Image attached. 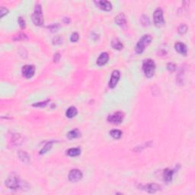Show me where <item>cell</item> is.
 I'll return each instance as SVG.
<instances>
[{"label":"cell","instance_id":"10","mask_svg":"<svg viewBox=\"0 0 195 195\" xmlns=\"http://www.w3.org/2000/svg\"><path fill=\"white\" fill-rule=\"evenodd\" d=\"M175 172V171L174 169H165L163 171V180L166 183H170L172 180V177H173L174 173Z\"/></svg>","mask_w":195,"mask_h":195},{"label":"cell","instance_id":"3","mask_svg":"<svg viewBox=\"0 0 195 195\" xmlns=\"http://www.w3.org/2000/svg\"><path fill=\"white\" fill-rule=\"evenodd\" d=\"M32 21L34 24L37 26H41L43 24V12L41 5L37 4L35 5L34 14L32 15Z\"/></svg>","mask_w":195,"mask_h":195},{"label":"cell","instance_id":"24","mask_svg":"<svg viewBox=\"0 0 195 195\" xmlns=\"http://www.w3.org/2000/svg\"><path fill=\"white\" fill-rule=\"evenodd\" d=\"M28 39V37L25 34H23V33H21L19 35H15V37H13L14 41H21V40H25Z\"/></svg>","mask_w":195,"mask_h":195},{"label":"cell","instance_id":"5","mask_svg":"<svg viewBox=\"0 0 195 195\" xmlns=\"http://www.w3.org/2000/svg\"><path fill=\"white\" fill-rule=\"evenodd\" d=\"M154 24L157 27H162L165 24V20L163 18V11L160 8L156 9L153 14Z\"/></svg>","mask_w":195,"mask_h":195},{"label":"cell","instance_id":"34","mask_svg":"<svg viewBox=\"0 0 195 195\" xmlns=\"http://www.w3.org/2000/svg\"><path fill=\"white\" fill-rule=\"evenodd\" d=\"M63 22H64V23H66V24H69L70 22V19L69 18H63Z\"/></svg>","mask_w":195,"mask_h":195},{"label":"cell","instance_id":"12","mask_svg":"<svg viewBox=\"0 0 195 195\" xmlns=\"http://www.w3.org/2000/svg\"><path fill=\"white\" fill-rule=\"evenodd\" d=\"M109 59V56L108 53L106 52L102 53L100 56H98V58L97 59V64L100 66H102L105 65L107 63H108V61Z\"/></svg>","mask_w":195,"mask_h":195},{"label":"cell","instance_id":"16","mask_svg":"<svg viewBox=\"0 0 195 195\" xmlns=\"http://www.w3.org/2000/svg\"><path fill=\"white\" fill-rule=\"evenodd\" d=\"M111 46H112V47L114 48V49L117 50H121V49H123V47H124L123 43L120 41L117 38H114V39L112 40V41H111Z\"/></svg>","mask_w":195,"mask_h":195},{"label":"cell","instance_id":"23","mask_svg":"<svg viewBox=\"0 0 195 195\" xmlns=\"http://www.w3.org/2000/svg\"><path fill=\"white\" fill-rule=\"evenodd\" d=\"M188 30V26L185 24H181L178 27V33L181 35H184Z\"/></svg>","mask_w":195,"mask_h":195},{"label":"cell","instance_id":"33","mask_svg":"<svg viewBox=\"0 0 195 195\" xmlns=\"http://www.w3.org/2000/svg\"><path fill=\"white\" fill-rule=\"evenodd\" d=\"M60 55L59 53H56V54H54V56H53V61L54 62H58L60 60Z\"/></svg>","mask_w":195,"mask_h":195},{"label":"cell","instance_id":"9","mask_svg":"<svg viewBox=\"0 0 195 195\" xmlns=\"http://www.w3.org/2000/svg\"><path fill=\"white\" fill-rule=\"evenodd\" d=\"M120 76H121V74H120V72L118 70L113 71L112 74H111V79H110V82L108 83V85L110 88L113 89V88H114L116 86V85L117 84L120 79Z\"/></svg>","mask_w":195,"mask_h":195},{"label":"cell","instance_id":"19","mask_svg":"<svg viewBox=\"0 0 195 195\" xmlns=\"http://www.w3.org/2000/svg\"><path fill=\"white\" fill-rule=\"evenodd\" d=\"M77 109L75 108V107L72 106L70 108L67 109V111H66V117H69V118H72L77 114Z\"/></svg>","mask_w":195,"mask_h":195},{"label":"cell","instance_id":"8","mask_svg":"<svg viewBox=\"0 0 195 195\" xmlns=\"http://www.w3.org/2000/svg\"><path fill=\"white\" fill-rule=\"evenodd\" d=\"M35 72V67L32 65H25L22 68L23 76L27 79L31 78Z\"/></svg>","mask_w":195,"mask_h":195},{"label":"cell","instance_id":"25","mask_svg":"<svg viewBox=\"0 0 195 195\" xmlns=\"http://www.w3.org/2000/svg\"><path fill=\"white\" fill-rule=\"evenodd\" d=\"M60 28V25L59 24H57V23L50 24V25H49V26L47 27L48 29H49L51 32H55V31H56L57 30H59V28Z\"/></svg>","mask_w":195,"mask_h":195},{"label":"cell","instance_id":"1","mask_svg":"<svg viewBox=\"0 0 195 195\" xmlns=\"http://www.w3.org/2000/svg\"><path fill=\"white\" fill-rule=\"evenodd\" d=\"M152 41V37L150 35H143V37H141L139 40V41L137 42L136 47H135V50L137 53H142L145 50V47L147 45H149Z\"/></svg>","mask_w":195,"mask_h":195},{"label":"cell","instance_id":"29","mask_svg":"<svg viewBox=\"0 0 195 195\" xmlns=\"http://www.w3.org/2000/svg\"><path fill=\"white\" fill-rule=\"evenodd\" d=\"M18 22L20 27H21L22 29L25 28V26H26V24H25V21H24V18H23L22 17L18 18Z\"/></svg>","mask_w":195,"mask_h":195},{"label":"cell","instance_id":"30","mask_svg":"<svg viewBox=\"0 0 195 195\" xmlns=\"http://www.w3.org/2000/svg\"><path fill=\"white\" fill-rule=\"evenodd\" d=\"M167 69L169 71L174 72L176 70V66L173 63H169L167 64Z\"/></svg>","mask_w":195,"mask_h":195},{"label":"cell","instance_id":"27","mask_svg":"<svg viewBox=\"0 0 195 195\" xmlns=\"http://www.w3.org/2000/svg\"><path fill=\"white\" fill-rule=\"evenodd\" d=\"M141 22L144 26H146V25L150 24V19L146 15H143V17L141 18Z\"/></svg>","mask_w":195,"mask_h":195},{"label":"cell","instance_id":"22","mask_svg":"<svg viewBox=\"0 0 195 195\" xmlns=\"http://www.w3.org/2000/svg\"><path fill=\"white\" fill-rule=\"evenodd\" d=\"M110 134H111V136L113 138H114V139H118L121 137L122 132L119 130H112L111 132H110Z\"/></svg>","mask_w":195,"mask_h":195},{"label":"cell","instance_id":"18","mask_svg":"<svg viewBox=\"0 0 195 195\" xmlns=\"http://www.w3.org/2000/svg\"><path fill=\"white\" fill-rule=\"evenodd\" d=\"M79 136H80V132H79V130L78 129L72 130L71 131H70V132L67 133V138L70 139L78 138Z\"/></svg>","mask_w":195,"mask_h":195},{"label":"cell","instance_id":"7","mask_svg":"<svg viewBox=\"0 0 195 195\" xmlns=\"http://www.w3.org/2000/svg\"><path fill=\"white\" fill-rule=\"evenodd\" d=\"M83 178V173L79 169H72L69 174V179L72 182H77Z\"/></svg>","mask_w":195,"mask_h":195},{"label":"cell","instance_id":"4","mask_svg":"<svg viewBox=\"0 0 195 195\" xmlns=\"http://www.w3.org/2000/svg\"><path fill=\"white\" fill-rule=\"evenodd\" d=\"M5 185L12 190H18L22 185V183L15 175L9 176L5 181Z\"/></svg>","mask_w":195,"mask_h":195},{"label":"cell","instance_id":"17","mask_svg":"<svg viewBox=\"0 0 195 195\" xmlns=\"http://www.w3.org/2000/svg\"><path fill=\"white\" fill-rule=\"evenodd\" d=\"M18 158H20V160L22 161L24 163H28L30 160L28 154L26 152H24V151H19L18 153Z\"/></svg>","mask_w":195,"mask_h":195},{"label":"cell","instance_id":"32","mask_svg":"<svg viewBox=\"0 0 195 195\" xmlns=\"http://www.w3.org/2000/svg\"><path fill=\"white\" fill-rule=\"evenodd\" d=\"M8 13V9H5V8H3V7H1L0 9V14H1V17H4L5 15H6Z\"/></svg>","mask_w":195,"mask_h":195},{"label":"cell","instance_id":"6","mask_svg":"<svg viewBox=\"0 0 195 195\" xmlns=\"http://www.w3.org/2000/svg\"><path fill=\"white\" fill-rule=\"evenodd\" d=\"M124 117V113L121 112V111H118V112L114 113L113 114L109 115L107 120H108V121L111 123V124H118L123 121Z\"/></svg>","mask_w":195,"mask_h":195},{"label":"cell","instance_id":"2","mask_svg":"<svg viewBox=\"0 0 195 195\" xmlns=\"http://www.w3.org/2000/svg\"><path fill=\"white\" fill-rule=\"evenodd\" d=\"M143 70L145 76L147 78H151L154 75L156 70V64L151 59H148L144 60L143 63Z\"/></svg>","mask_w":195,"mask_h":195},{"label":"cell","instance_id":"13","mask_svg":"<svg viewBox=\"0 0 195 195\" xmlns=\"http://www.w3.org/2000/svg\"><path fill=\"white\" fill-rule=\"evenodd\" d=\"M175 50L177 52H178L179 53L182 55H185L187 54V53H188V49H187L186 45L184 44V43H181V42H178V43H176L175 44Z\"/></svg>","mask_w":195,"mask_h":195},{"label":"cell","instance_id":"28","mask_svg":"<svg viewBox=\"0 0 195 195\" xmlns=\"http://www.w3.org/2000/svg\"><path fill=\"white\" fill-rule=\"evenodd\" d=\"M63 41V38L60 37V36H56L55 37H53V44H60Z\"/></svg>","mask_w":195,"mask_h":195},{"label":"cell","instance_id":"31","mask_svg":"<svg viewBox=\"0 0 195 195\" xmlns=\"http://www.w3.org/2000/svg\"><path fill=\"white\" fill-rule=\"evenodd\" d=\"M79 35L78 33H73V34H72L71 37H70V41L72 42H76L79 40Z\"/></svg>","mask_w":195,"mask_h":195},{"label":"cell","instance_id":"14","mask_svg":"<svg viewBox=\"0 0 195 195\" xmlns=\"http://www.w3.org/2000/svg\"><path fill=\"white\" fill-rule=\"evenodd\" d=\"M145 188L147 191V192L150 194H153L156 193V191H158L160 189V186L158 184H155V183H151V184H147L145 187Z\"/></svg>","mask_w":195,"mask_h":195},{"label":"cell","instance_id":"26","mask_svg":"<svg viewBox=\"0 0 195 195\" xmlns=\"http://www.w3.org/2000/svg\"><path fill=\"white\" fill-rule=\"evenodd\" d=\"M50 102V99H47L44 101L43 102H38V103H35V104H33L34 107H37V108H42V107H45L46 105H47V104Z\"/></svg>","mask_w":195,"mask_h":195},{"label":"cell","instance_id":"20","mask_svg":"<svg viewBox=\"0 0 195 195\" xmlns=\"http://www.w3.org/2000/svg\"><path fill=\"white\" fill-rule=\"evenodd\" d=\"M81 152V150L79 148H71L70 150H67L68 156H72V157H75V156H78Z\"/></svg>","mask_w":195,"mask_h":195},{"label":"cell","instance_id":"11","mask_svg":"<svg viewBox=\"0 0 195 195\" xmlns=\"http://www.w3.org/2000/svg\"><path fill=\"white\" fill-rule=\"evenodd\" d=\"M98 6L99 7L100 9L104 10V11L109 12L112 9V5L108 1H98V2H95Z\"/></svg>","mask_w":195,"mask_h":195},{"label":"cell","instance_id":"21","mask_svg":"<svg viewBox=\"0 0 195 195\" xmlns=\"http://www.w3.org/2000/svg\"><path fill=\"white\" fill-rule=\"evenodd\" d=\"M53 143H54V141H50V142H48V143H46L45 145H44V146L43 147V149L41 150L40 154H41V155H42V154H45L46 152H47L48 151H49V150L51 149Z\"/></svg>","mask_w":195,"mask_h":195},{"label":"cell","instance_id":"15","mask_svg":"<svg viewBox=\"0 0 195 195\" xmlns=\"http://www.w3.org/2000/svg\"><path fill=\"white\" fill-rule=\"evenodd\" d=\"M115 22L117 23V25H119L121 27L125 26L126 23H127V20H126V17L124 14L121 13L117 15V17L115 18Z\"/></svg>","mask_w":195,"mask_h":195}]
</instances>
